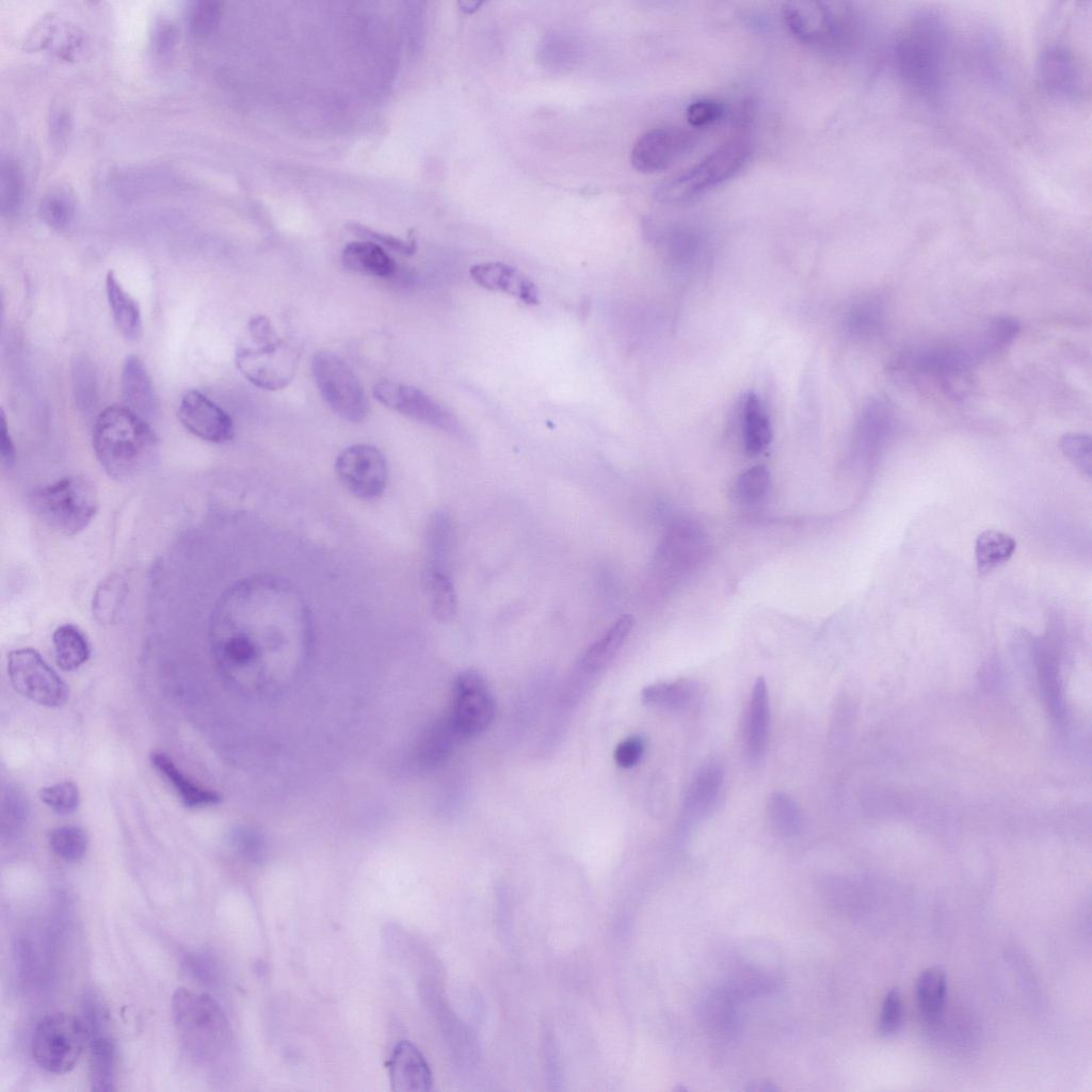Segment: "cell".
<instances>
[{"instance_id":"53","label":"cell","mask_w":1092,"mask_h":1092,"mask_svg":"<svg viewBox=\"0 0 1092 1092\" xmlns=\"http://www.w3.org/2000/svg\"><path fill=\"white\" fill-rule=\"evenodd\" d=\"M69 123L70 119L66 110H64L63 108H59L58 110L53 111L50 121V131L53 142L57 145H62V143L66 140L70 127Z\"/></svg>"},{"instance_id":"39","label":"cell","mask_w":1092,"mask_h":1092,"mask_svg":"<svg viewBox=\"0 0 1092 1092\" xmlns=\"http://www.w3.org/2000/svg\"><path fill=\"white\" fill-rule=\"evenodd\" d=\"M1037 648L1039 676L1047 703L1051 712L1060 718L1063 714V705L1055 652L1047 644H1039Z\"/></svg>"},{"instance_id":"7","label":"cell","mask_w":1092,"mask_h":1092,"mask_svg":"<svg viewBox=\"0 0 1092 1092\" xmlns=\"http://www.w3.org/2000/svg\"><path fill=\"white\" fill-rule=\"evenodd\" d=\"M299 358L296 347L280 337L270 319L261 315L251 318L235 354L242 375L267 390L286 387L295 375Z\"/></svg>"},{"instance_id":"32","label":"cell","mask_w":1092,"mask_h":1092,"mask_svg":"<svg viewBox=\"0 0 1092 1092\" xmlns=\"http://www.w3.org/2000/svg\"><path fill=\"white\" fill-rule=\"evenodd\" d=\"M58 665L63 671H74L85 663L91 649L85 635L73 624L59 626L52 636Z\"/></svg>"},{"instance_id":"55","label":"cell","mask_w":1092,"mask_h":1092,"mask_svg":"<svg viewBox=\"0 0 1092 1092\" xmlns=\"http://www.w3.org/2000/svg\"><path fill=\"white\" fill-rule=\"evenodd\" d=\"M459 4H460V7H461V10H462L463 12H465V13H467V14H471V13H473V12L478 11V10H479V7H480V6H481V5L483 4V3H482V2H476V1H462V2H460Z\"/></svg>"},{"instance_id":"31","label":"cell","mask_w":1092,"mask_h":1092,"mask_svg":"<svg viewBox=\"0 0 1092 1092\" xmlns=\"http://www.w3.org/2000/svg\"><path fill=\"white\" fill-rule=\"evenodd\" d=\"M1016 549L1010 534L998 530H984L975 542V558L980 575H985L1007 563Z\"/></svg>"},{"instance_id":"27","label":"cell","mask_w":1092,"mask_h":1092,"mask_svg":"<svg viewBox=\"0 0 1092 1092\" xmlns=\"http://www.w3.org/2000/svg\"><path fill=\"white\" fill-rule=\"evenodd\" d=\"M341 260L350 271L375 277L394 274L396 263L385 250L368 240L350 242L344 246Z\"/></svg>"},{"instance_id":"48","label":"cell","mask_w":1092,"mask_h":1092,"mask_svg":"<svg viewBox=\"0 0 1092 1092\" xmlns=\"http://www.w3.org/2000/svg\"><path fill=\"white\" fill-rule=\"evenodd\" d=\"M1063 453L1088 477L1091 476V439L1085 434H1066L1061 439Z\"/></svg>"},{"instance_id":"33","label":"cell","mask_w":1092,"mask_h":1092,"mask_svg":"<svg viewBox=\"0 0 1092 1092\" xmlns=\"http://www.w3.org/2000/svg\"><path fill=\"white\" fill-rule=\"evenodd\" d=\"M697 690L693 681L679 679L649 685L642 690L641 697L647 705L681 711L692 705Z\"/></svg>"},{"instance_id":"5","label":"cell","mask_w":1092,"mask_h":1092,"mask_svg":"<svg viewBox=\"0 0 1092 1092\" xmlns=\"http://www.w3.org/2000/svg\"><path fill=\"white\" fill-rule=\"evenodd\" d=\"M179 1039L197 1061L219 1066L230 1054L232 1035L220 1005L209 995L179 987L173 995Z\"/></svg>"},{"instance_id":"47","label":"cell","mask_w":1092,"mask_h":1092,"mask_svg":"<svg viewBox=\"0 0 1092 1092\" xmlns=\"http://www.w3.org/2000/svg\"><path fill=\"white\" fill-rule=\"evenodd\" d=\"M347 229L358 238L372 241L381 246L388 247L389 250L397 252L402 255H413L416 252V241L411 239L408 241L402 240L391 235H387L365 225L358 223H348Z\"/></svg>"},{"instance_id":"50","label":"cell","mask_w":1092,"mask_h":1092,"mask_svg":"<svg viewBox=\"0 0 1092 1092\" xmlns=\"http://www.w3.org/2000/svg\"><path fill=\"white\" fill-rule=\"evenodd\" d=\"M883 323V310L873 302H866L856 307L852 315V327L860 334L870 335L878 332Z\"/></svg>"},{"instance_id":"29","label":"cell","mask_w":1092,"mask_h":1092,"mask_svg":"<svg viewBox=\"0 0 1092 1092\" xmlns=\"http://www.w3.org/2000/svg\"><path fill=\"white\" fill-rule=\"evenodd\" d=\"M742 438L746 453L756 455L764 451L772 439V428L768 413L754 392H749L742 407Z\"/></svg>"},{"instance_id":"30","label":"cell","mask_w":1092,"mask_h":1092,"mask_svg":"<svg viewBox=\"0 0 1092 1092\" xmlns=\"http://www.w3.org/2000/svg\"><path fill=\"white\" fill-rule=\"evenodd\" d=\"M916 1000L920 1015L928 1023L936 1022L943 1014L947 977L938 967L924 969L916 980Z\"/></svg>"},{"instance_id":"54","label":"cell","mask_w":1092,"mask_h":1092,"mask_svg":"<svg viewBox=\"0 0 1092 1092\" xmlns=\"http://www.w3.org/2000/svg\"><path fill=\"white\" fill-rule=\"evenodd\" d=\"M175 33L170 25L161 26L156 33V47L158 51L165 52L174 43Z\"/></svg>"},{"instance_id":"52","label":"cell","mask_w":1092,"mask_h":1092,"mask_svg":"<svg viewBox=\"0 0 1092 1092\" xmlns=\"http://www.w3.org/2000/svg\"><path fill=\"white\" fill-rule=\"evenodd\" d=\"M0 454L1 461L5 467L10 468L14 466L16 460V450L10 430L6 424V418L3 411H1L0 420Z\"/></svg>"},{"instance_id":"37","label":"cell","mask_w":1092,"mask_h":1092,"mask_svg":"<svg viewBox=\"0 0 1092 1092\" xmlns=\"http://www.w3.org/2000/svg\"><path fill=\"white\" fill-rule=\"evenodd\" d=\"M23 175L15 159L6 157L0 165V207L3 215H16L23 202Z\"/></svg>"},{"instance_id":"34","label":"cell","mask_w":1092,"mask_h":1092,"mask_svg":"<svg viewBox=\"0 0 1092 1092\" xmlns=\"http://www.w3.org/2000/svg\"><path fill=\"white\" fill-rule=\"evenodd\" d=\"M128 593L126 578L114 573L97 587L92 599V613L101 624H112L125 603Z\"/></svg>"},{"instance_id":"26","label":"cell","mask_w":1092,"mask_h":1092,"mask_svg":"<svg viewBox=\"0 0 1092 1092\" xmlns=\"http://www.w3.org/2000/svg\"><path fill=\"white\" fill-rule=\"evenodd\" d=\"M106 293L118 332L129 340L140 338L143 324L139 303L123 288L113 271L106 276Z\"/></svg>"},{"instance_id":"45","label":"cell","mask_w":1092,"mask_h":1092,"mask_svg":"<svg viewBox=\"0 0 1092 1092\" xmlns=\"http://www.w3.org/2000/svg\"><path fill=\"white\" fill-rule=\"evenodd\" d=\"M904 1021V1006L901 993L898 989L889 990L882 1002L878 1031L882 1037H892L898 1033Z\"/></svg>"},{"instance_id":"38","label":"cell","mask_w":1092,"mask_h":1092,"mask_svg":"<svg viewBox=\"0 0 1092 1092\" xmlns=\"http://www.w3.org/2000/svg\"><path fill=\"white\" fill-rule=\"evenodd\" d=\"M772 830L781 836L796 835L802 826L800 809L793 799L784 792H774L767 805Z\"/></svg>"},{"instance_id":"21","label":"cell","mask_w":1092,"mask_h":1092,"mask_svg":"<svg viewBox=\"0 0 1092 1092\" xmlns=\"http://www.w3.org/2000/svg\"><path fill=\"white\" fill-rule=\"evenodd\" d=\"M471 278L481 287L517 298L526 304H537L536 286L517 269L497 261L482 262L469 270Z\"/></svg>"},{"instance_id":"2","label":"cell","mask_w":1092,"mask_h":1092,"mask_svg":"<svg viewBox=\"0 0 1092 1092\" xmlns=\"http://www.w3.org/2000/svg\"><path fill=\"white\" fill-rule=\"evenodd\" d=\"M1018 332L1015 319L996 317L961 339L906 350L896 359L895 370L931 376L951 389L953 383L965 379L973 366L1009 346Z\"/></svg>"},{"instance_id":"22","label":"cell","mask_w":1092,"mask_h":1092,"mask_svg":"<svg viewBox=\"0 0 1092 1092\" xmlns=\"http://www.w3.org/2000/svg\"><path fill=\"white\" fill-rule=\"evenodd\" d=\"M121 390L125 406L140 417L148 420L157 413L158 399L154 384L143 360L138 355H128L124 360Z\"/></svg>"},{"instance_id":"28","label":"cell","mask_w":1092,"mask_h":1092,"mask_svg":"<svg viewBox=\"0 0 1092 1092\" xmlns=\"http://www.w3.org/2000/svg\"><path fill=\"white\" fill-rule=\"evenodd\" d=\"M723 783V772L717 764L703 766L691 781L685 797L686 815L700 817L716 804Z\"/></svg>"},{"instance_id":"14","label":"cell","mask_w":1092,"mask_h":1092,"mask_svg":"<svg viewBox=\"0 0 1092 1092\" xmlns=\"http://www.w3.org/2000/svg\"><path fill=\"white\" fill-rule=\"evenodd\" d=\"M495 716V702L485 678L475 670L459 674L454 685L453 708L449 718L459 738L484 732Z\"/></svg>"},{"instance_id":"51","label":"cell","mask_w":1092,"mask_h":1092,"mask_svg":"<svg viewBox=\"0 0 1092 1092\" xmlns=\"http://www.w3.org/2000/svg\"><path fill=\"white\" fill-rule=\"evenodd\" d=\"M644 752V741L639 736H631L621 741L614 750V760L621 768L636 766Z\"/></svg>"},{"instance_id":"24","label":"cell","mask_w":1092,"mask_h":1092,"mask_svg":"<svg viewBox=\"0 0 1092 1092\" xmlns=\"http://www.w3.org/2000/svg\"><path fill=\"white\" fill-rule=\"evenodd\" d=\"M632 626L633 619L630 615L617 619L587 648L577 663V672L581 675H595L604 670L620 651Z\"/></svg>"},{"instance_id":"44","label":"cell","mask_w":1092,"mask_h":1092,"mask_svg":"<svg viewBox=\"0 0 1092 1092\" xmlns=\"http://www.w3.org/2000/svg\"><path fill=\"white\" fill-rule=\"evenodd\" d=\"M38 796L44 804L60 816H67L75 813L80 804L79 789L77 785L70 781L43 787L41 788Z\"/></svg>"},{"instance_id":"6","label":"cell","mask_w":1092,"mask_h":1092,"mask_svg":"<svg viewBox=\"0 0 1092 1092\" xmlns=\"http://www.w3.org/2000/svg\"><path fill=\"white\" fill-rule=\"evenodd\" d=\"M782 13L790 33L812 49L844 55L860 42V20L847 2L790 1Z\"/></svg>"},{"instance_id":"42","label":"cell","mask_w":1092,"mask_h":1092,"mask_svg":"<svg viewBox=\"0 0 1092 1092\" xmlns=\"http://www.w3.org/2000/svg\"><path fill=\"white\" fill-rule=\"evenodd\" d=\"M769 487V470L764 465H756L738 477L734 495L743 504H756L767 496Z\"/></svg>"},{"instance_id":"41","label":"cell","mask_w":1092,"mask_h":1092,"mask_svg":"<svg viewBox=\"0 0 1092 1092\" xmlns=\"http://www.w3.org/2000/svg\"><path fill=\"white\" fill-rule=\"evenodd\" d=\"M48 842L55 855L66 862H76L86 852L89 837L79 826H59L49 832Z\"/></svg>"},{"instance_id":"46","label":"cell","mask_w":1092,"mask_h":1092,"mask_svg":"<svg viewBox=\"0 0 1092 1092\" xmlns=\"http://www.w3.org/2000/svg\"><path fill=\"white\" fill-rule=\"evenodd\" d=\"M219 17L220 6L218 2H193L188 11V25L191 33L196 37L207 35L216 25Z\"/></svg>"},{"instance_id":"15","label":"cell","mask_w":1092,"mask_h":1092,"mask_svg":"<svg viewBox=\"0 0 1092 1092\" xmlns=\"http://www.w3.org/2000/svg\"><path fill=\"white\" fill-rule=\"evenodd\" d=\"M374 398L386 407L413 420L449 433L460 430L456 418L422 390L391 381L373 387Z\"/></svg>"},{"instance_id":"4","label":"cell","mask_w":1092,"mask_h":1092,"mask_svg":"<svg viewBox=\"0 0 1092 1092\" xmlns=\"http://www.w3.org/2000/svg\"><path fill=\"white\" fill-rule=\"evenodd\" d=\"M92 444L103 470L119 481L143 473L159 454L158 437L147 420L125 405H111L98 414Z\"/></svg>"},{"instance_id":"40","label":"cell","mask_w":1092,"mask_h":1092,"mask_svg":"<svg viewBox=\"0 0 1092 1092\" xmlns=\"http://www.w3.org/2000/svg\"><path fill=\"white\" fill-rule=\"evenodd\" d=\"M96 372L92 363L76 356L71 363V383L75 401L82 412H91L97 402Z\"/></svg>"},{"instance_id":"12","label":"cell","mask_w":1092,"mask_h":1092,"mask_svg":"<svg viewBox=\"0 0 1092 1092\" xmlns=\"http://www.w3.org/2000/svg\"><path fill=\"white\" fill-rule=\"evenodd\" d=\"M7 674L17 692L46 707H60L69 696L66 682L33 648H19L7 655Z\"/></svg>"},{"instance_id":"17","label":"cell","mask_w":1092,"mask_h":1092,"mask_svg":"<svg viewBox=\"0 0 1092 1092\" xmlns=\"http://www.w3.org/2000/svg\"><path fill=\"white\" fill-rule=\"evenodd\" d=\"M84 1024L90 1046V1078L92 1090L114 1089L115 1046L108 1028L105 1008L93 994L84 997Z\"/></svg>"},{"instance_id":"11","label":"cell","mask_w":1092,"mask_h":1092,"mask_svg":"<svg viewBox=\"0 0 1092 1092\" xmlns=\"http://www.w3.org/2000/svg\"><path fill=\"white\" fill-rule=\"evenodd\" d=\"M311 372L323 400L336 415L350 422L367 417L369 404L364 387L343 359L320 351L312 357Z\"/></svg>"},{"instance_id":"23","label":"cell","mask_w":1092,"mask_h":1092,"mask_svg":"<svg viewBox=\"0 0 1092 1092\" xmlns=\"http://www.w3.org/2000/svg\"><path fill=\"white\" fill-rule=\"evenodd\" d=\"M770 729V704L766 680L759 677L752 688L745 720L744 750L750 762H758L767 749Z\"/></svg>"},{"instance_id":"8","label":"cell","mask_w":1092,"mask_h":1092,"mask_svg":"<svg viewBox=\"0 0 1092 1092\" xmlns=\"http://www.w3.org/2000/svg\"><path fill=\"white\" fill-rule=\"evenodd\" d=\"M751 116L743 115L739 132L692 167L664 180L655 190L657 202L667 205L682 204L733 177L751 155L746 128Z\"/></svg>"},{"instance_id":"49","label":"cell","mask_w":1092,"mask_h":1092,"mask_svg":"<svg viewBox=\"0 0 1092 1092\" xmlns=\"http://www.w3.org/2000/svg\"><path fill=\"white\" fill-rule=\"evenodd\" d=\"M725 106L712 99H701L693 101L687 108L686 116L693 127H706L713 125L725 115Z\"/></svg>"},{"instance_id":"10","label":"cell","mask_w":1092,"mask_h":1092,"mask_svg":"<svg viewBox=\"0 0 1092 1092\" xmlns=\"http://www.w3.org/2000/svg\"><path fill=\"white\" fill-rule=\"evenodd\" d=\"M87 1030L80 1018L63 1012L42 1018L32 1037L31 1050L35 1062L44 1070L64 1074L78 1063L85 1045Z\"/></svg>"},{"instance_id":"1","label":"cell","mask_w":1092,"mask_h":1092,"mask_svg":"<svg viewBox=\"0 0 1092 1092\" xmlns=\"http://www.w3.org/2000/svg\"><path fill=\"white\" fill-rule=\"evenodd\" d=\"M310 615L299 593L282 580L255 577L232 585L210 623L214 655L235 678L272 688L296 670L310 644Z\"/></svg>"},{"instance_id":"43","label":"cell","mask_w":1092,"mask_h":1092,"mask_svg":"<svg viewBox=\"0 0 1092 1092\" xmlns=\"http://www.w3.org/2000/svg\"><path fill=\"white\" fill-rule=\"evenodd\" d=\"M39 214L50 227L62 230L69 226L75 216V203L62 190L50 191L39 204Z\"/></svg>"},{"instance_id":"25","label":"cell","mask_w":1092,"mask_h":1092,"mask_svg":"<svg viewBox=\"0 0 1092 1092\" xmlns=\"http://www.w3.org/2000/svg\"><path fill=\"white\" fill-rule=\"evenodd\" d=\"M150 760L159 773L172 785L187 807L200 808L220 802L221 797L215 791L193 783L167 754L154 752L150 755Z\"/></svg>"},{"instance_id":"18","label":"cell","mask_w":1092,"mask_h":1092,"mask_svg":"<svg viewBox=\"0 0 1092 1092\" xmlns=\"http://www.w3.org/2000/svg\"><path fill=\"white\" fill-rule=\"evenodd\" d=\"M177 416L194 436L214 444H224L235 435L229 415L203 392L191 389L181 397Z\"/></svg>"},{"instance_id":"35","label":"cell","mask_w":1092,"mask_h":1092,"mask_svg":"<svg viewBox=\"0 0 1092 1092\" xmlns=\"http://www.w3.org/2000/svg\"><path fill=\"white\" fill-rule=\"evenodd\" d=\"M428 561L425 568L449 573V562L454 546L451 519L443 513L430 520L427 536Z\"/></svg>"},{"instance_id":"9","label":"cell","mask_w":1092,"mask_h":1092,"mask_svg":"<svg viewBox=\"0 0 1092 1092\" xmlns=\"http://www.w3.org/2000/svg\"><path fill=\"white\" fill-rule=\"evenodd\" d=\"M98 502L95 485L79 475L64 477L30 495L34 514L66 536H74L89 526L97 513Z\"/></svg>"},{"instance_id":"16","label":"cell","mask_w":1092,"mask_h":1092,"mask_svg":"<svg viewBox=\"0 0 1092 1092\" xmlns=\"http://www.w3.org/2000/svg\"><path fill=\"white\" fill-rule=\"evenodd\" d=\"M693 144L694 135L682 128H653L635 142L630 162L633 168L641 173L662 172L684 157Z\"/></svg>"},{"instance_id":"13","label":"cell","mask_w":1092,"mask_h":1092,"mask_svg":"<svg viewBox=\"0 0 1092 1092\" xmlns=\"http://www.w3.org/2000/svg\"><path fill=\"white\" fill-rule=\"evenodd\" d=\"M336 476L356 498L373 500L382 496L388 481V466L383 453L367 444L343 449L335 461Z\"/></svg>"},{"instance_id":"3","label":"cell","mask_w":1092,"mask_h":1092,"mask_svg":"<svg viewBox=\"0 0 1092 1092\" xmlns=\"http://www.w3.org/2000/svg\"><path fill=\"white\" fill-rule=\"evenodd\" d=\"M950 37L945 20L933 11L914 14L899 31L893 61L903 83L934 101L944 91Z\"/></svg>"},{"instance_id":"36","label":"cell","mask_w":1092,"mask_h":1092,"mask_svg":"<svg viewBox=\"0 0 1092 1092\" xmlns=\"http://www.w3.org/2000/svg\"><path fill=\"white\" fill-rule=\"evenodd\" d=\"M422 581L432 614L439 621L450 620L457 603L449 573L424 568Z\"/></svg>"},{"instance_id":"20","label":"cell","mask_w":1092,"mask_h":1092,"mask_svg":"<svg viewBox=\"0 0 1092 1092\" xmlns=\"http://www.w3.org/2000/svg\"><path fill=\"white\" fill-rule=\"evenodd\" d=\"M390 1085L397 1092H425L433 1086V1076L422 1053L410 1041L396 1044L388 1060Z\"/></svg>"},{"instance_id":"19","label":"cell","mask_w":1092,"mask_h":1092,"mask_svg":"<svg viewBox=\"0 0 1092 1092\" xmlns=\"http://www.w3.org/2000/svg\"><path fill=\"white\" fill-rule=\"evenodd\" d=\"M1037 77L1042 89L1060 99H1076L1081 94L1080 67L1066 46H1045L1037 60Z\"/></svg>"}]
</instances>
